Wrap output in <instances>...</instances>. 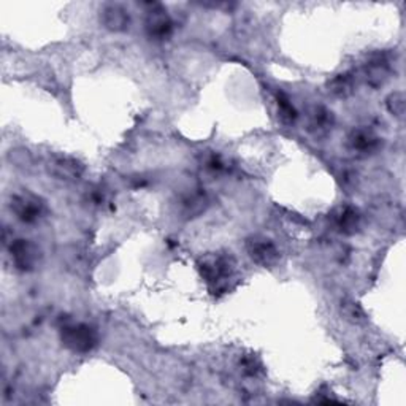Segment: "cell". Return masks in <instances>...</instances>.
Segmentation results:
<instances>
[{
    "label": "cell",
    "instance_id": "obj_1",
    "mask_svg": "<svg viewBox=\"0 0 406 406\" xmlns=\"http://www.w3.org/2000/svg\"><path fill=\"white\" fill-rule=\"evenodd\" d=\"M201 274L213 291H225L235 274V260L227 254H211L202 259Z\"/></svg>",
    "mask_w": 406,
    "mask_h": 406
},
{
    "label": "cell",
    "instance_id": "obj_2",
    "mask_svg": "<svg viewBox=\"0 0 406 406\" xmlns=\"http://www.w3.org/2000/svg\"><path fill=\"white\" fill-rule=\"evenodd\" d=\"M60 341L67 349L77 354H86L99 345V333L85 322H72L60 328Z\"/></svg>",
    "mask_w": 406,
    "mask_h": 406
},
{
    "label": "cell",
    "instance_id": "obj_3",
    "mask_svg": "<svg viewBox=\"0 0 406 406\" xmlns=\"http://www.w3.org/2000/svg\"><path fill=\"white\" fill-rule=\"evenodd\" d=\"M246 251L252 262H256L260 267H272L279 260V251L277 245L270 238L262 235L247 238Z\"/></svg>",
    "mask_w": 406,
    "mask_h": 406
},
{
    "label": "cell",
    "instance_id": "obj_4",
    "mask_svg": "<svg viewBox=\"0 0 406 406\" xmlns=\"http://www.w3.org/2000/svg\"><path fill=\"white\" fill-rule=\"evenodd\" d=\"M10 257L13 265H15L18 270L29 272L36 268L40 259V251L29 240L18 238L10 245Z\"/></svg>",
    "mask_w": 406,
    "mask_h": 406
},
{
    "label": "cell",
    "instance_id": "obj_5",
    "mask_svg": "<svg viewBox=\"0 0 406 406\" xmlns=\"http://www.w3.org/2000/svg\"><path fill=\"white\" fill-rule=\"evenodd\" d=\"M10 208L15 213L19 221L26 224L37 223L40 216L43 215V203L37 197L31 194H18L11 197Z\"/></svg>",
    "mask_w": 406,
    "mask_h": 406
},
{
    "label": "cell",
    "instance_id": "obj_6",
    "mask_svg": "<svg viewBox=\"0 0 406 406\" xmlns=\"http://www.w3.org/2000/svg\"><path fill=\"white\" fill-rule=\"evenodd\" d=\"M146 32L154 40H167L173 32V21L162 9L149 11L146 18Z\"/></svg>",
    "mask_w": 406,
    "mask_h": 406
},
{
    "label": "cell",
    "instance_id": "obj_7",
    "mask_svg": "<svg viewBox=\"0 0 406 406\" xmlns=\"http://www.w3.org/2000/svg\"><path fill=\"white\" fill-rule=\"evenodd\" d=\"M100 23L112 32H122L129 29L130 16L129 11L121 5L109 4L100 11Z\"/></svg>",
    "mask_w": 406,
    "mask_h": 406
},
{
    "label": "cell",
    "instance_id": "obj_8",
    "mask_svg": "<svg viewBox=\"0 0 406 406\" xmlns=\"http://www.w3.org/2000/svg\"><path fill=\"white\" fill-rule=\"evenodd\" d=\"M349 148L359 154H371L380 148V139L367 129H357L348 137Z\"/></svg>",
    "mask_w": 406,
    "mask_h": 406
},
{
    "label": "cell",
    "instance_id": "obj_9",
    "mask_svg": "<svg viewBox=\"0 0 406 406\" xmlns=\"http://www.w3.org/2000/svg\"><path fill=\"white\" fill-rule=\"evenodd\" d=\"M333 221L336 229L341 233H346V235H353L360 227V213L357 208L351 205L340 206L338 210L335 211Z\"/></svg>",
    "mask_w": 406,
    "mask_h": 406
},
{
    "label": "cell",
    "instance_id": "obj_10",
    "mask_svg": "<svg viewBox=\"0 0 406 406\" xmlns=\"http://www.w3.org/2000/svg\"><path fill=\"white\" fill-rule=\"evenodd\" d=\"M388 75H389L388 60L384 59V58H381V56L375 58L367 65V78L370 81V85H373V86L383 85V82L386 81Z\"/></svg>",
    "mask_w": 406,
    "mask_h": 406
},
{
    "label": "cell",
    "instance_id": "obj_11",
    "mask_svg": "<svg viewBox=\"0 0 406 406\" xmlns=\"http://www.w3.org/2000/svg\"><path fill=\"white\" fill-rule=\"evenodd\" d=\"M277 105H278V113L281 116V119L284 122H294L297 119V109L292 105V102L289 100V97L283 92L277 94Z\"/></svg>",
    "mask_w": 406,
    "mask_h": 406
},
{
    "label": "cell",
    "instance_id": "obj_12",
    "mask_svg": "<svg viewBox=\"0 0 406 406\" xmlns=\"http://www.w3.org/2000/svg\"><path fill=\"white\" fill-rule=\"evenodd\" d=\"M333 126V114L332 112H328L326 108H316L313 113V127H316L318 130H322V132H327L328 129H332Z\"/></svg>",
    "mask_w": 406,
    "mask_h": 406
},
{
    "label": "cell",
    "instance_id": "obj_13",
    "mask_svg": "<svg viewBox=\"0 0 406 406\" xmlns=\"http://www.w3.org/2000/svg\"><path fill=\"white\" fill-rule=\"evenodd\" d=\"M330 91L333 94L340 95V97H345L351 91H353V78L349 77V75H340L338 78H335L332 81V85H330Z\"/></svg>",
    "mask_w": 406,
    "mask_h": 406
},
{
    "label": "cell",
    "instance_id": "obj_14",
    "mask_svg": "<svg viewBox=\"0 0 406 406\" xmlns=\"http://www.w3.org/2000/svg\"><path fill=\"white\" fill-rule=\"evenodd\" d=\"M388 109L389 112L397 116V118H402L405 114V95L403 92H394L388 97Z\"/></svg>",
    "mask_w": 406,
    "mask_h": 406
},
{
    "label": "cell",
    "instance_id": "obj_15",
    "mask_svg": "<svg viewBox=\"0 0 406 406\" xmlns=\"http://www.w3.org/2000/svg\"><path fill=\"white\" fill-rule=\"evenodd\" d=\"M345 316L348 318H353L354 322H359L363 319V313L359 306H356L354 304H349L345 306Z\"/></svg>",
    "mask_w": 406,
    "mask_h": 406
}]
</instances>
